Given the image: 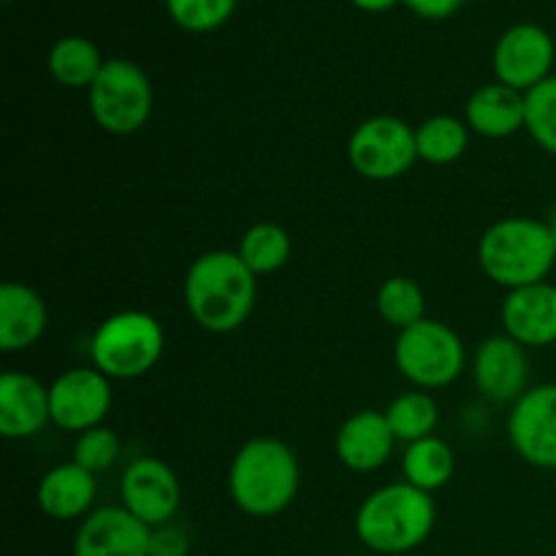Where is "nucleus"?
<instances>
[{"label":"nucleus","instance_id":"obj_1","mask_svg":"<svg viewBox=\"0 0 556 556\" xmlns=\"http://www.w3.org/2000/svg\"><path fill=\"white\" fill-rule=\"evenodd\" d=\"M255 275L239 253L215 250L193 261L185 277V304L195 324L215 334L239 329L253 313Z\"/></svg>","mask_w":556,"mask_h":556},{"label":"nucleus","instance_id":"obj_2","mask_svg":"<svg viewBox=\"0 0 556 556\" xmlns=\"http://www.w3.org/2000/svg\"><path fill=\"white\" fill-rule=\"evenodd\" d=\"M228 492L233 505L255 519L282 514L299 492L296 454L280 440H250L233 456Z\"/></svg>","mask_w":556,"mask_h":556},{"label":"nucleus","instance_id":"obj_3","mask_svg":"<svg viewBox=\"0 0 556 556\" xmlns=\"http://www.w3.org/2000/svg\"><path fill=\"white\" fill-rule=\"evenodd\" d=\"M478 261L497 286L525 288L543 282L556 264V242L548 223L508 217L489 228L478 244Z\"/></svg>","mask_w":556,"mask_h":556},{"label":"nucleus","instance_id":"obj_4","mask_svg":"<svg viewBox=\"0 0 556 556\" xmlns=\"http://www.w3.org/2000/svg\"><path fill=\"white\" fill-rule=\"evenodd\" d=\"M434 530V500L413 483H391L362 503L356 535L378 554H405L421 546Z\"/></svg>","mask_w":556,"mask_h":556},{"label":"nucleus","instance_id":"obj_5","mask_svg":"<svg viewBox=\"0 0 556 556\" xmlns=\"http://www.w3.org/2000/svg\"><path fill=\"white\" fill-rule=\"evenodd\" d=\"M163 353V329L152 315L139 309L109 315L96 329L90 356L106 378L130 380L150 372Z\"/></svg>","mask_w":556,"mask_h":556},{"label":"nucleus","instance_id":"obj_6","mask_svg":"<svg viewBox=\"0 0 556 556\" xmlns=\"http://www.w3.org/2000/svg\"><path fill=\"white\" fill-rule=\"evenodd\" d=\"M394 358L400 372L421 389L451 386L465 369V345L440 320H418L396 337Z\"/></svg>","mask_w":556,"mask_h":556},{"label":"nucleus","instance_id":"obj_7","mask_svg":"<svg viewBox=\"0 0 556 556\" xmlns=\"http://www.w3.org/2000/svg\"><path fill=\"white\" fill-rule=\"evenodd\" d=\"M90 109L106 134H136L152 114L150 79L130 60H109L90 87Z\"/></svg>","mask_w":556,"mask_h":556},{"label":"nucleus","instance_id":"obj_8","mask_svg":"<svg viewBox=\"0 0 556 556\" xmlns=\"http://www.w3.org/2000/svg\"><path fill=\"white\" fill-rule=\"evenodd\" d=\"M416 157V130L402 123L400 117L364 119L348 141L351 166L362 177L375 179V182L402 177L405 172H410Z\"/></svg>","mask_w":556,"mask_h":556},{"label":"nucleus","instance_id":"obj_9","mask_svg":"<svg viewBox=\"0 0 556 556\" xmlns=\"http://www.w3.org/2000/svg\"><path fill=\"white\" fill-rule=\"evenodd\" d=\"M508 438L521 459L556 470V383L535 386L516 400Z\"/></svg>","mask_w":556,"mask_h":556},{"label":"nucleus","instance_id":"obj_10","mask_svg":"<svg viewBox=\"0 0 556 556\" xmlns=\"http://www.w3.org/2000/svg\"><path fill=\"white\" fill-rule=\"evenodd\" d=\"M52 421L65 432L101 427L112 407V386L101 369H68L49 386Z\"/></svg>","mask_w":556,"mask_h":556},{"label":"nucleus","instance_id":"obj_11","mask_svg":"<svg viewBox=\"0 0 556 556\" xmlns=\"http://www.w3.org/2000/svg\"><path fill=\"white\" fill-rule=\"evenodd\" d=\"M119 494H123V508L147 527L168 525L179 508L177 476L166 462L152 456H141L123 472Z\"/></svg>","mask_w":556,"mask_h":556},{"label":"nucleus","instance_id":"obj_12","mask_svg":"<svg viewBox=\"0 0 556 556\" xmlns=\"http://www.w3.org/2000/svg\"><path fill=\"white\" fill-rule=\"evenodd\" d=\"M554 41L543 27L516 25L494 49V74L500 85L527 92L552 76Z\"/></svg>","mask_w":556,"mask_h":556},{"label":"nucleus","instance_id":"obj_13","mask_svg":"<svg viewBox=\"0 0 556 556\" xmlns=\"http://www.w3.org/2000/svg\"><path fill=\"white\" fill-rule=\"evenodd\" d=\"M152 527L125 508H101L81 521L74 556H150Z\"/></svg>","mask_w":556,"mask_h":556},{"label":"nucleus","instance_id":"obj_14","mask_svg":"<svg viewBox=\"0 0 556 556\" xmlns=\"http://www.w3.org/2000/svg\"><path fill=\"white\" fill-rule=\"evenodd\" d=\"M503 324L508 337L525 348L556 342V288L548 282L516 288L503 302Z\"/></svg>","mask_w":556,"mask_h":556},{"label":"nucleus","instance_id":"obj_15","mask_svg":"<svg viewBox=\"0 0 556 556\" xmlns=\"http://www.w3.org/2000/svg\"><path fill=\"white\" fill-rule=\"evenodd\" d=\"M476 383L489 400L510 402L525 394L527 386V353L525 345L508 334L489 337L476 353Z\"/></svg>","mask_w":556,"mask_h":556},{"label":"nucleus","instance_id":"obj_16","mask_svg":"<svg viewBox=\"0 0 556 556\" xmlns=\"http://www.w3.org/2000/svg\"><path fill=\"white\" fill-rule=\"evenodd\" d=\"M52 421L49 389L25 372L0 378V432L9 440L33 438Z\"/></svg>","mask_w":556,"mask_h":556},{"label":"nucleus","instance_id":"obj_17","mask_svg":"<svg viewBox=\"0 0 556 556\" xmlns=\"http://www.w3.org/2000/svg\"><path fill=\"white\" fill-rule=\"evenodd\" d=\"M394 440L386 413L362 410L342 424L340 434H337V456L348 470L372 472L386 465L391 448H394Z\"/></svg>","mask_w":556,"mask_h":556},{"label":"nucleus","instance_id":"obj_18","mask_svg":"<svg viewBox=\"0 0 556 556\" xmlns=\"http://www.w3.org/2000/svg\"><path fill=\"white\" fill-rule=\"evenodd\" d=\"M47 329V304L33 288L22 282H3L0 288V351H25Z\"/></svg>","mask_w":556,"mask_h":556},{"label":"nucleus","instance_id":"obj_19","mask_svg":"<svg viewBox=\"0 0 556 556\" xmlns=\"http://www.w3.org/2000/svg\"><path fill=\"white\" fill-rule=\"evenodd\" d=\"M38 508L49 516V519L68 521L79 519L87 514V508L96 500V476L79 467L76 462L71 465H60L43 476L38 483Z\"/></svg>","mask_w":556,"mask_h":556},{"label":"nucleus","instance_id":"obj_20","mask_svg":"<svg viewBox=\"0 0 556 556\" xmlns=\"http://www.w3.org/2000/svg\"><path fill=\"white\" fill-rule=\"evenodd\" d=\"M525 96L508 85H486L467 101V123L476 134L489 139L514 136L525 125Z\"/></svg>","mask_w":556,"mask_h":556},{"label":"nucleus","instance_id":"obj_21","mask_svg":"<svg viewBox=\"0 0 556 556\" xmlns=\"http://www.w3.org/2000/svg\"><path fill=\"white\" fill-rule=\"evenodd\" d=\"M454 451L438 438H424L410 443L405 451V459H402L407 483H413V486L427 494L443 489L454 476Z\"/></svg>","mask_w":556,"mask_h":556},{"label":"nucleus","instance_id":"obj_22","mask_svg":"<svg viewBox=\"0 0 556 556\" xmlns=\"http://www.w3.org/2000/svg\"><path fill=\"white\" fill-rule=\"evenodd\" d=\"M101 68V54H98L96 43L87 41V38H60L49 52V71L63 87H74V90L92 87Z\"/></svg>","mask_w":556,"mask_h":556},{"label":"nucleus","instance_id":"obj_23","mask_svg":"<svg viewBox=\"0 0 556 556\" xmlns=\"http://www.w3.org/2000/svg\"><path fill=\"white\" fill-rule=\"evenodd\" d=\"M288 255H291V239H288L286 228L277 223H258V226L248 228L242 244H239V258L253 275H271V271L282 269Z\"/></svg>","mask_w":556,"mask_h":556},{"label":"nucleus","instance_id":"obj_24","mask_svg":"<svg viewBox=\"0 0 556 556\" xmlns=\"http://www.w3.org/2000/svg\"><path fill=\"white\" fill-rule=\"evenodd\" d=\"M391 432L396 440L416 443V440L432 438V429L438 424V402L424 391H407L396 396L386 410Z\"/></svg>","mask_w":556,"mask_h":556},{"label":"nucleus","instance_id":"obj_25","mask_svg":"<svg viewBox=\"0 0 556 556\" xmlns=\"http://www.w3.org/2000/svg\"><path fill=\"white\" fill-rule=\"evenodd\" d=\"M467 141L470 139H467L465 125L456 117H448V114L427 119L416 130L418 157L434 163V166H445V163H454L456 157H462V152L467 150Z\"/></svg>","mask_w":556,"mask_h":556},{"label":"nucleus","instance_id":"obj_26","mask_svg":"<svg viewBox=\"0 0 556 556\" xmlns=\"http://www.w3.org/2000/svg\"><path fill=\"white\" fill-rule=\"evenodd\" d=\"M378 309L386 324L396 329H410L424 320V293L410 277H391L378 291Z\"/></svg>","mask_w":556,"mask_h":556},{"label":"nucleus","instance_id":"obj_27","mask_svg":"<svg viewBox=\"0 0 556 556\" xmlns=\"http://www.w3.org/2000/svg\"><path fill=\"white\" fill-rule=\"evenodd\" d=\"M525 103V128L530 130L541 150L556 155V76H548L541 85L527 90Z\"/></svg>","mask_w":556,"mask_h":556},{"label":"nucleus","instance_id":"obj_28","mask_svg":"<svg viewBox=\"0 0 556 556\" xmlns=\"http://www.w3.org/2000/svg\"><path fill=\"white\" fill-rule=\"evenodd\" d=\"M168 14L179 27L206 33L220 27L233 14L237 0H166Z\"/></svg>","mask_w":556,"mask_h":556},{"label":"nucleus","instance_id":"obj_29","mask_svg":"<svg viewBox=\"0 0 556 556\" xmlns=\"http://www.w3.org/2000/svg\"><path fill=\"white\" fill-rule=\"evenodd\" d=\"M119 456V438L106 427L87 429L79 434L74 445V462L79 467H85L87 472H103L117 462Z\"/></svg>","mask_w":556,"mask_h":556},{"label":"nucleus","instance_id":"obj_30","mask_svg":"<svg viewBox=\"0 0 556 556\" xmlns=\"http://www.w3.org/2000/svg\"><path fill=\"white\" fill-rule=\"evenodd\" d=\"M190 541L179 527L161 525L152 527L150 556H188Z\"/></svg>","mask_w":556,"mask_h":556},{"label":"nucleus","instance_id":"obj_31","mask_svg":"<svg viewBox=\"0 0 556 556\" xmlns=\"http://www.w3.org/2000/svg\"><path fill=\"white\" fill-rule=\"evenodd\" d=\"M465 0H405L410 11H416L424 20H445V16L456 14Z\"/></svg>","mask_w":556,"mask_h":556},{"label":"nucleus","instance_id":"obj_32","mask_svg":"<svg viewBox=\"0 0 556 556\" xmlns=\"http://www.w3.org/2000/svg\"><path fill=\"white\" fill-rule=\"evenodd\" d=\"M353 3L364 11H386V9H391L394 3H400V0H353Z\"/></svg>","mask_w":556,"mask_h":556},{"label":"nucleus","instance_id":"obj_33","mask_svg":"<svg viewBox=\"0 0 556 556\" xmlns=\"http://www.w3.org/2000/svg\"><path fill=\"white\" fill-rule=\"evenodd\" d=\"M548 228H552V233H554V242H556V210L552 212V220H548Z\"/></svg>","mask_w":556,"mask_h":556}]
</instances>
